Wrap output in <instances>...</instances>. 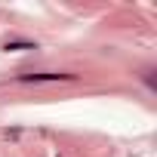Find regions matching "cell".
I'll use <instances>...</instances> for the list:
<instances>
[{
    "label": "cell",
    "instance_id": "6da1fadb",
    "mask_svg": "<svg viewBox=\"0 0 157 157\" xmlns=\"http://www.w3.org/2000/svg\"><path fill=\"white\" fill-rule=\"evenodd\" d=\"M74 74H52V71H43V74H22L19 80L22 83H56V80H71Z\"/></svg>",
    "mask_w": 157,
    "mask_h": 157
},
{
    "label": "cell",
    "instance_id": "7a4b0ae2",
    "mask_svg": "<svg viewBox=\"0 0 157 157\" xmlns=\"http://www.w3.org/2000/svg\"><path fill=\"white\" fill-rule=\"evenodd\" d=\"M6 49H37L34 43H6Z\"/></svg>",
    "mask_w": 157,
    "mask_h": 157
}]
</instances>
